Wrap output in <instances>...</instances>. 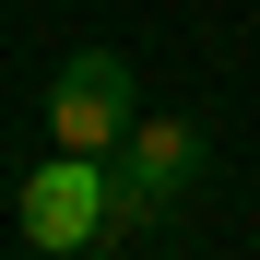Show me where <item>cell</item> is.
<instances>
[{"label":"cell","mask_w":260,"mask_h":260,"mask_svg":"<svg viewBox=\"0 0 260 260\" xmlns=\"http://www.w3.org/2000/svg\"><path fill=\"white\" fill-rule=\"evenodd\" d=\"M201 178H213L201 118H142V130L107 154V237H166V225L201 201Z\"/></svg>","instance_id":"obj_1"},{"label":"cell","mask_w":260,"mask_h":260,"mask_svg":"<svg viewBox=\"0 0 260 260\" xmlns=\"http://www.w3.org/2000/svg\"><path fill=\"white\" fill-rule=\"evenodd\" d=\"M130 130H142V71L118 48H71L59 83H48V142L59 154H118Z\"/></svg>","instance_id":"obj_2"},{"label":"cell","mask_w":260,"mask_h":260,"mask_svg":"<svg viewBox=\"0 0 260 260\" xmlns=\"http://www.w3.org/2000/svg\"><path fill=\"white\" fill-rule=\"evenodd\" d=\"M12 225L48 248V260L95 248L107 237V154H59L48 142V166H24V189H12Z\"/></svg>","instance_id":"obj_3"}]
</instances>
